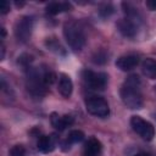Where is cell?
<instances>
[{
    "label": "cell",
    "mask_w": 156,
    "mask_h": 156,
    "mask_svg": "<svg viewBox=\"0 0 156 156\" xmlns=\"http://www.w3.org/2000/svg\"><path fill=\"white\" fill-rule=\"evenodd\" d=\"M33 26H34V18L32 16L21 17L15 24V37H16V39L18 41L26 43L32 35Z\"/></svg>",
    "instance_id": "obj_7"
},
{
    "label": "cell",
    "mask_w": 156,
    "mask_h": 156,
    "mask_svg": "<svg viewBox=\"0 0 156 156\" xmlns=\"http://www.w3.org/2000/svg\"><path fill=\"white\" fill-rule=\"evenodd\" d=\"M56 143H57V136L55 134H51V135H41L38 139L37 147H38V150L40 152L49 154V152H51V151L55 150Z\"/></svg>",
    "instance_id": "obj_10"
},
{
    "label": "cell",
    "mask_w": 156,
    "mask_h": 156,
    "mask_svg": "<svg viewBox=\"0 0 156 156\" xmlns=\"http://www.w3.org/2000/svg\"><path fill=\"white\" fill-rule=\"evenodd\" d=\"M50 121H51L52 127H55L58 132L65 130L67 127H69L74 122L72 116H69V115H58V113H55V112L51 115Z\"/></svg>",
    "instance_id": "obj_11"
},
{
    "label": "cell",
    "mask_w": 156,
    "mask_h": 156,
    "mask_svg": "<svg viewBox=\"0 0 156 156\" xmlns=\"http://www.w3.org/2000/svg\"><path fill=\"white\" fill-rule=\"evenodd\" d=\"M9 156H26V149L23 145H15L11 147Z\"/></svg>",
    "instance_id": "obj_17"
},
{
    "label": "cell",
    "mask_w": 156,
    "mask_h": 156,
    "mask_svg": "<svg viewBox=\"0 0 156 156\" xmlns=\"http://www.w3.org/2000/svg\"><path fill=\"white\" fill-rule=\"evenodd\" d=\"M1 34H2V38H5V35H6V32H5V28H4V27L1 28Z\"/></svg>",
    "instance_id": "obj_24"
},
{
    "label": "cell",
    "mask_w": 156,
    "mask_h": 156,
    "mask_svg": "<svg viewBox=\"0 0 156 156\" xmlns=\"http://www.w3.org/2000/svg\"><path fill=\"white\" fill-rule=\"evenodd\" d=\"M72 9V5L69 2H62V1H52L46 5V12L49 15H57L65 11H69Z\"/></svg>",
    "instance_id": "obj_15"
},
{
    "label": "cell",
    "mask_w": 156,
    "mask_h": 156,
    "mask_svg": "<svg viewBox=\"0 0 156 156\" xmlns=\"http://www.w3.org/2000/svg\"><path fill=\"white\" fill-rule=\"evenodd\" d=\"M141 82L140 78L136 74L129 76L123 85L121 87L119 94L123 104L132 108V110H139L143 107V95H141Z\"/></svg>",
    "instance_id": "obj_1"
},
{
    "label": "cell",
    "mask_w": 156,
    "mask_h": 156,
    "mask_svg": "<svg viewBox=\"0 0 156 156\" xmlns=\"http://www.w3.org/2000/svg\"><path fill=\"white\" fill-rule=\"evenodd\" d=\"M139 63V56L135 54H128V55H123L119 56L116 61V66L117 68H119L121 71H130L133 68H135Z\"/></svg>",
    "instance_id": "obj_9"
},
{
    "label": "cell",
    "mask_w": 156,
    "mask_h": 156,
    "mask_svg": "<svg viewBox=\"0 0 156 156\" xmlns=\"http://www.w3.org/2000/svg\"><path fill=\"white\" fill-rule=\"evenodd\" d=\"M155 91H156V87H155Z\"/></svg>",
    "instance_id": "obj_25"
},
{
    "label": "cell",
    "mask_w": 156,
    "mask_h": 156,
    "mask_svg": "<svg viewBox=\"0 0 156 156\" xmlns=\"http://www.w3.org/2000/svg\"><path fill=\"white\" fill-rule=\"evenodd\" d=\"M134 156H150V155H147V154H145V152H139V154H135Z\"/></svg>",
    "instance_id": "obj_23"
},
{
    "label": "cell",
    "mask_w": 156,
    "mask_h": 156,
    "mask_svg": "<svg viewBox=\"0 0 156 156\" xmlns=\"http://www.w3.org/2000/svg\"><path fill=\"white\" fill-rule=\"evenodd\" d=\"M58 93L63 96V98H69L73 90V83L69 78V76L62 73L58 78Z\"/></svg>",
    "instance_id": "obj_13"
},
{
    "label": "cell",
    "mask_w": 156,
    "mask_h": 156,
    "mask_svg": "<svg viewBox=\"0 0 156 156\" xmlns=\"http://www.w3.org/2000/svg\"><path fill=\"white\" fill-rule=\"evenodd\" d=\"M27 90L32 96L41 98L46 93L48 85L44 82V69L43 68H27Z\"/></svg>",
    "instance_id": "obj_3"
},
{
    "label": "cell",
    "mask_w": 156,
    "mask_h": 156,
    "mask_svg": "<svg viewBox=\"0 0 156 156\" xmlns=\"http://www.w3.org/2000/svg\"><path fill=\"white\" fill-rule=\"evenodd\" d=\"M84 139V133L82 130H78V129H74V130H71L67 135V138L62 141V150H68L73 144L76 143H80L82 140Z\"/></svg>",
    "instance_id": "obj_14"
},
{
    "label": "cell",
    "mask_w": 156,
    "mask_h": 156,
    "mask_svg": "<svg viewBox=\"0 0 156 156\" xmlns=\"http://www.w3.org/2000/svg\"><path fill=\"white\" fill-rule=\"evenodd\" d=\"M85 108L90 115L100 118L107 117L110 115L108 104L102 96H98V95L88 96L85 99Z\"/></svg>",
    "instance_id": "obj_4"
},
{
    "label": "cell",
    "mask_w": 156,
    "mask_h": 156,
    "mask_svg": "<svg viewBox=\"0 0 156 156\" xmlns=\"http://www.w3.org/2000/svg\"><path fill=\"white\" fill-rule=\"evenodd\" d=\"M141 69L146 77L156 79V61L154 58H145L141 63Z\"/></svg>",
    "instance_id": "obj_16"
},
{
    "label": "cell",
    "mask_w": 156,
    "mask_h": 156,
    "mask_svg": "<svg viewBox=\"0 0 156 156\" xmlns=\"http://www.w3.org/2000/svg\"><path fill=\"white\" fill-rule=\"evenodd\" d=\"M100 15L101 16H104V17H106V16H110L112 12H113V7L111 6V5H105L104 7H101L100 9Z\"/></svg>",
    "instance_id": "obj_19"
},
{
    "label": "cell",
    "mask_w": 156,
    "mask_h": 156,
    "mask_svg": "<svg viewBox=\"0 0 156 156\" xmlns=\"http://www.w3.org/2000/svg\"><path fill=\"white\" fill-rule=\"evenodd\" d=\"M146 6L150 10H156V0H149V1H146Z\"/></svg>",
    "instance_id": "obj_21"
},
{
    "label": "cell",
    "mask_w": 156,
    "mask_h": 156,
    "mask_svg": "<svg viewBox=\"0 0 156 156\" xmlns=\"http://www.w3.org/2000/svg\"><path fill=\"white\" fill-rule=\"evenodd\" d=\"M32 61H33V58H32V56L28 55V54H23V55H21V56L18 57V62H20L24 68H29Z\"/></svg>",
    "instance_id": "obj_18"
},
{
    "label": "cell",
    "mask_w": 156,
    "mask_h": 156,
    "mask_svg": "<svg viewBox=\"0 0 156 156\" xmlns=\"http://www.w3.org/2000/svg\"><path fill=\"white\" fill-rule=\"evenodd\" d=\"M117 28L119 33L127 38H134L138 33V22L130 20V18H121L117 22Z\"/></svg>",
    "instance_id": "obj_8"
},
{
    "label": "cell",
    "mask_w": 156,
    "mask_h": 156,
    "mask_svg": "<svg viewBox=\"0 0 156 156\" xmlns=\"http://www.w3.org/2000/svg\"><path fill=\"white\" fill-rule=\"evenodd\" d=\"M84 83L93 90H104L107 85L108 77L104 72H95L91 69H84L82 72Z\"/></svg>",
    "instance_id": "obj_5"
},
{
    "label": "cell",
    "mask_w": 156,
    "mask_h": 156,
    "mask_svg": "<svg viewBox=\"0 0 156 156\" xmlns=\"http://www.w3.org/2000/svg\"><path fill=\"white\" fill-rule=\"evenodd\" d=\"M63 35H65V39L68 46L72 50L79 51L84 48L87 37H85L82 24L78 21H74V20L67 21L63 24Z\"/></svg>",
    "instance_id": "obj_2"
},
{
    "label": "cell",
    "mask_w": 156,
    "mask_h": 156,
    "mask_svg": "<svg viewBox=\"0 0 156 156\" xmlns=\"http://www.w3.org/2000/svg\"><path fill=\"white\" fill-rule=\"evenodd\" d=\"M101 150H102V145H101L100 140L91 136L84 144L83 155L84 156H99L101 154Z\"/></svg>",
    "instance_id": "obj_12"
},
{
    "label": "cell",
    "mask_w": 156,
    "mask_h": 156,
    "mask_svg": "<svg viewBox=\"0 0 156 156\" xmlns=\"http://www.w3.org/2000/svg\"><path fill=\"white\" fill-rule=\"evenodd\" d=\"M4 56H5V46L2 45V46H1V60L4 58Z\"/></svg>",
    "instance_id": "obj_22"
},
{
    "label": "cell",
    "mask_w": 156,
    "mask_h": 156,
    "mask_svg": "<svg viewBox=\"0 0 156 156\" xmlns=\"http://www.w3.org/2000/svg\"><path fill=\"white\" fill-rule=\"evenodd\" d=\"M9 11H10V2L6 1V0L1 1V4H0V13H1V15H5V13H7Z\"/></svg>",
    "instance_id": "obj_20"
},
{
    "label": "cell",
    "mask_w": 156,
    "mask_h": 156,
    "mask_svg": "<svg viewBox=\"0 0 156 156\" xmlns=\"http://www.w3.org/2000/svg\"><path fill=\"white\" fill-rule=\"evenodd\" d=\"M130 126H132L133 130L140 138H143L146 141L152 140V138L155 136V128H154V126L149 121L141 118L140 116H132Z\"/></svg>",
    "instance_id": "obj_6"
}]
</instances>
